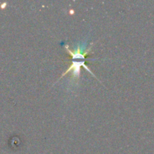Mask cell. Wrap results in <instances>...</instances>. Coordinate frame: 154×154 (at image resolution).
I'll return each mask as SVG.
<instances>
[{
    "label": "cell",
    "instance_id": "cell-2",
    "mask_svg": "<svg viewBox=\"0 0 154 154\" xmlns=\"http://www.w3.org/2000/svg\"><path fill=\"white\" fill-rule=\"evenodd\" d=\"M92 45H93V43L91 44V46L90 47V48H88V49L86 50V51H83L81 48H78V49H76L75 51H72L69 49L68 45H66V50L68 51V52L69 53V54L72 56V60H75V59H82V60H85V56L87 55L88 53L90 51V50H91V48H92Z\"/></svg>",
    "mask_w": 154,
    "mask_h": 154
},
{
    "label": "cell",
    "instance_id": "cell-1",
    "mask_svg": "<svg viewBox=\"0 0 154 154\" xmlns=\"http://www.w3.org/2000/svg\"><path fill=\"white\" fill-rule=\"evenodd\" d=\"M81 66H84V67L85 68V69H87V70L88 71V72H90V73L92 75H93V76H94L95 78H96V75H93V73L91 72V70H90V69H88V67L86 66V65H85V60H84V61H81V62H75V61H74L73 63H72V66H71L68 69V70L66 71V72H65L62 75V76L60 77V79H61V78H63V76H65L66 74L69 73V72H70L71 70H73V75H74V77H75V78H79L80 73H81Z\"/></svg>",
    "mask_w": 154,
    "mask_h": 154
}]
</instances>
